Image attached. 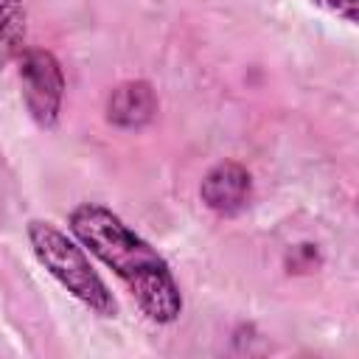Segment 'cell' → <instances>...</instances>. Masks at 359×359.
I'll return each mask as SVG.
<instances>
[{
  "mask_svg": "<svg viewBox=\"0 0 359 359\" xmlns=\"http://www.w3.org/2000/svg\"><path fill=\"white\" fill-rule=\"evenodd\" d=\"M67 227L84 244V250H90L126 283V289L132 292V297L149 320L174 323L180 317L182 294L168 264L109 208L81 202L70 210Z\"/></svg>",
  "mask_w": 359,
  "mask_h": 359,
  "instance_id": "obj_1",
  "label": "cell"
},
{
  "mask_svg": "<svg viewBox=\"0 0 359 359\" xmlns=\"http://www.w3.org/2000/svg\"><path fill=\"white\" fill-rule=\"evenodd\" d=\"M199 196L213 213L233 216L241 208H247V202L252 196V177L241 163H233V160L216 163L202 177Z\"/></svg>",
  "mask_w": 359,
  "mask_h": 359,
  "instance_id": "obj_4",
  "label": "cell"
},
{
  "mask_svg": "<svg viewBox=\"0 0 359 359\" xmlns=\"http://www.w3.org/2000/svg\"><path fill=\"white\" fill-rule=\"evenodd\" d=\"M25 42V8L22 0H0V67L22 53Z\"/></svg>",
  "mask_w": 359,
  "mask_h": 359,
  "instance_id": "obj_6",
  "label": "cell"
},
{
  "mask_svg": "<svg viewBox=\"0 0 359 359\" xmlns=\"http://www.w3.org/2000/svg\"><path fill=\"white\" fill-rule=\"evenodd\" d=\"M154 112H157V98L146 81H123L109 93L107 118L115 126L137 129V126L149 123L154 118Z\"/></svg>",
  "mask_w": 359,
  "mask_h": 359,
  "instance_id": "obj_5",
  "label": "cell"
},
{
  "mask_svg": "<svg viewBox=\"0 0 359 359\" xmlns=\"http://www.w3.org/2000/svg\"><path fill=\"white\" fill-rule=\"evenodd\" d=\"M317 3H323L331 11H337L348 22H356V0H317Z\"/></svg>",
  "mask_w": 359,
  "mask_h": 359,
  "instance_id": "obj_7",
  "label": "cell"
},
{
  "mask_svg": "<svg viewBox=\"0 0 359 359\" xmlns=\"http://www.w3.org/2000/svg\"><path fill=\"white\" fill-rule=\"evenodd\" d=\"M20 84L22 98L31 112V118L50 129L59 121L62 95H65V76L50 50L28 48L20 53Z\"/></svg>",
  "mask_w": 359,
  "mask_h": 359,
  "instance_id": "obj_3",
  "label": "cell"
},
{
  "mask_svg": "<svg viewBox=\"0 0 359 359\" xmlns=\"http://www.w3.org/2000/svg\"><path fill=\"white\" fill-rule=\"evenodd\" d=\"M28 241L36 255V261L87 309H93L101 317L115 314V297L101 280V275L93 269L87 255L79 244H73L62 230H56L48 222H28Z\"/></svg>",
  "mask_w": 359,
  "mask_h": 359,
  "instance_id": "obj_2",
  "label": "cell"
}]
</instances>
